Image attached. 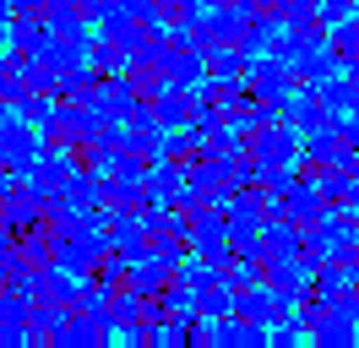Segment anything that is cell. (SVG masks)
<instances>
[{"instance_id": "ba28073f", "label": "cell", "mask_w": 359, "mask_h": 348, "mask_svg": "<svg viewBox=\"0 0 359 348\" xmlns=\"http://www.w3.org/2000/svg\"><path fill=\"white\" fill-rule=\"evenodd\" d=\"M283 207H289V218L299 223V229H311V223H321V218H332L337 207L321 196V180H299L289 196H283Z\"/></svg>"}, {"instance_id": "30bf717a", "label": "cell", "mask_w": 359, "mask_h": 348, "mask_svg": "<svg viewBox=\"0 0 359 348\" xmlns=\"http://www.w3.org/2000/svg\"><path fill=\"white\" fill-rule=\"evenodd\" d=\"M66 321H71L66 304H33V316H27V343L33 348H60Z\"/></svg>"}, {"instance_id": "3957f363", "label": "cell", "mask_w": 359, "mask_h": 348, "mask_svg": "<svg viewBox=\"0 0 359 348\" xmlns=\"http://www.w3.org/2000/svg\"><path fill=\"white\" fill-rule=\"evenodd\" d=\"M153 109H158V120H163V130H185V126H196V114H202V87L163 82V87L153 93Z\"/></svg>"}, {"instance_id": "2e32d148", "label": "cell", "mask_w": 359, "mask_h": 348, "mask_svg": "<svg viewBox=\"0 0 359 348\" xmlns=\"http://www.w3.org/2000/svg\"><path fill=\"white\" fill-rule=\"evenodd\" d=\"M321 300H337V294H348V288H359V272L354 267H343V261H321L316 267V283H311Z\"/></svg>"}, {"instance_id": "52a82bcc", "label": "cell", "mask_w": 359, "mask_h": 348, "mask_svg": "<svg viewBox=\"0 0 359 348\" xmlns=\"http://www.w3.org/2000/svg\"><path fill=\"white\" fill-rule=\"evenodd\" d=\"M27 316L33 300L17 288H0V348H27Z\"/></svg>"}, {"instance_id": "6da1fadb", "label": "cell", "mask_w": 359, "mask_h": 348, "mask_svg": "<svg viewBox=\"0 0 359 348\" xmlns=\"http://www.w3.org/2000/svg\"><path fill=\"white\" fill-rule=\"evenodd\" d=\"M245 152L262 163V174L267 169H299V158H305V130L289 126V120H272V126H262V130L245 136Z\"/></svg>"}, {"instance_id": "7402d4cb", "label": "cell", "mask_w": 359, "mask_h": 348, "mask_svg": "<svg viewBox=\"0 0 359 348\" xmlns=\"http://www.w3.org/2000/svg\"><path fill=\"white\" fill-rule=\"evenodd\" d=\"M299 180H305L299 169H267V174H262V185H267V196H289L294 185H299Z\"/></svg>"}, {"instance_id": "7a4b0ae2", "label": "cell", "mask_w": 359, "mask_h": 348, "mask_svg": "<svg viewBox=\"0 0 359 348\" xmlns=\"http://www.w3.org/2000/svg\"><path fill=\"white\" fill-rule=\"evenodd\" d=\"M44 136H39V126H6L0 130V163H6V169L17 174V180H27V174L39 169V158H44Z\"/></svg>"}, {"instance_id": "5bb4252c", "label": "cell", "mask_w": 359, "mask_h": 348, "mask_svg": "<svg viewBox=\"0 0 359 348\" xmlns=\"http://www.w3.org/2000/svg\"><path fill=\"white\" fill-rule=\"evenodd\" d=\"M27 93H33V82H27L22 55L6 49V55H0V98H6V104H27Z\"/></svg>"}, {"instance_id": "44dd1931", "label": "cell", "mask_w": 359, "mask_h": 348, "mask_svg": "<svg viewBox=\"0 0 359 348\" xmlns=\"http://www.w3.org/2000/svg\"><path fill=\"white\" fill-rule=\"evenodd\" d=\"M327 316H332V300H321V294H305V300H299V310H294V321H299V332H305V337H311L316 326L327 321Z\"/></svg>"}, {"instance_id": "9c48e42d", "label": "cell", "mask_w": 359, "mask_h": 348, "mask_svg": "<svg viewBox=\"0 0 359 348\" xmlns=\"http://www.w3.org/2000/svg\"><path fill=\"white\" fill-rule=\"evenodd\" d=\"M289 71H294V87H316V82H327V76H337L343 60L332 55V44H316V49H299V55H294Z\"/></svg>"}, {"instance_id": "d4e9b609", "label": "cell", "mask_w": 359, "mask_h": 348, "mask_svg": "<svg viewBox=\"0 0 359 348\" xmlns=\"http://www.w3.org/2000/svg\"><path fill=\"white\" fill-rule=\"evenodd\" d=\"M343 136H348V142H354V147H359V109H354V114H348V120H343Z\"/></svg>"}, {"instance_id": "484cf974", "label": "cell", "mask_w": 359, "mask_h": 348, "mask_svg": "<svg viewBox=\"0 0 359 348\" xmlns=\"http://www.w3.org/2000/svg\"><path fill=\"white\" fill-rule=\"evenodd\" d=\"M11 49V17H0V55Z\"/></svg>"}, {"instance_id": "277c9868", "label": "cell", "mask_w": 359, "mask_h": 348, "mask_svg": "<svg viewBox=\"0 0 359 348\" xmlns=\"http://www.w3.org/2000/svg\"><path fill=\"white\" fill-rule=\"evenodd\" d=\"M44 218H49L44 191H39L33 180H17V191L6 196V229H17V234H22V229H39Z\"/></svg>"}, {"instance_id": "4fadbf2b", "label": "cell", "mask_w": 359, "mask_h": 348, "mask_svg": "<svg viewBox=\"0 0 359 348\" xmlns=\"http://www.w3.org/2000/svg\"><path fill=\"white\" fill-rule=\"evenodd\" d=\"M316 98H321V109H327V114H337V120H348V114L359 109L348 71H337V76H327V82H316Z\"/></svg>"}, {"instance_id": "9a60e30c", "label": "cell", "mask_w": 359, "mask_h": 348, "mask_svg": "<svg viewBox=\"0 0 359 348\" xmlns=\"http://www.w3.org/2000/svg\"><path fill=\"white\" fill-rule=\"evenodd\" d=\"M202 158V130L185 126V130H169V142H163V163H175L180 174H191V163Z\"/></svg>"}, {"instance_id": "ffe728a7", "label": "cell", "mask_w": 359, "mask_h": 348, "mask_svg": "<svg viewBox=\"0 0 359 348\" xmlns=\"http://www.w3.org/2000/svg\"><path fill=\"white\" fill-rule=\"evenodd\" d=\"M234 316H245V321H267V326H272L267 283H256V288H240V300H234Z\"/></svg>"}, {"instance_id": "e0dca14e", "label": "cell", "mask_w": 359, "mask_h": 348, "mask_svg": "<svg viewBox=\"0 0 359 348\" xmlns=\"http://www.w3.org/2000/svg\"><path fill=\"white\" fill-rule=\"evenodd\" d=\"M93 65H98V71H131V49H126V39L98 33V39H93Z\"/></svg>"}, {"instance_id": "603a6c76", "label": "cell", "mask_w": 359, "mask_h": 348, "mask_svg": "<svg viewBox=\"0 0 359 348\" xmlns=\"http://www.w3.org/2000/svg\"><path fill=\"white\" fill-rule=\"evenodd\" d=\"M294 343H299V321L294 316L289 321H272V348H294Z\"/></svg>"}, {"instance_id": "d6986e66", "label": "cell", "mask_w": 359, "mask_h": 348, "mask_svg": "<svg viewBox=\"0 0 359 348\" xmlns=\"http://www.w3.org/2000/svg\"><path fill=\"white\" fill-rule=\"evenodd\" d=\"M332 55L343 60V71H348V65H359V17L332 22Z\"/></svg>"}, {"instance_id": "5b68a950", "label": "cell", "mask_w": 359, "mask_h": 348, "mask_svg": "<svg viewBox=\"0 0 359 348\" xmlns=\"http://www.w3.org/2000/svg\"><path fill=\"white\" fill-rule=\"evenodd\" d=\"M245 82L256 87L262 98H278V104H283V98L294 93V71H289L283 55H250V76Z\"/></svg>"}, {"instance_id": "8fae6325", "label": "cell", "mask_w": 359, "mask_h": 348, "mask_svg": "<svg viewBox=\"0 0 359 348\" xmlns=\"http://www.w3.org/2000/svg\"><path fill=\"white\" fill-rule=\"evenodd\" d=\"M109 332H114L109 316H71L66 332H60V348H98L109 343Z\"/></svg>"}, {"instance_id": "7c38bea8", "label": "cell", "mask_w": 359, "mask_h": 348, "mask_svg": "<svg viewBox=\"0 0 359 348\" xmlns=\"http://www.w3.org/2000/svg\"><path fill=\"white\" fill-rule=\"evenodd\" d=\"M207 76H218V82H245L250 55L240 44H218V49H207Z\"/></svg>"}, {"instance_id": "ac0fdd59", "label": "cell", "mask_w": 359, "mask_h": 348, "mask_svg": "<svg viewBox=\"0 0 359 348\" xmlns=\"http://www.w3.org/2000/svg\"><path fill=\"white\" fill-rule=\"evenodd\" d=\"M311 337H316L321 348H354V343H359V326H354V321H343V316H327V321L316 326Z\"/></svg>"}, {"instance_id": "8992f818", "label": "cell", "mask_w": 359, "mask_h": 348, "mask_svg": "<svg viewBox=\"0 0 359 348\" xmlns=\"http://www.w3.org/2000/svg\"><path fill=\"white\" fill-rule=\"evenodd\" d=\"M272 326L267 321H245V316H224L212 321V348H267Z\"/></svg>"}, {"instance_id": "cb8c5ba5", "label": "cell", "mask_w": 359, "mask_h": 348, "mask_svg": "<svg viewBox=\"0 0 359 348\" xmlns=\"http://www.w3.org/2000/svg\"><path fill=\"white\" fill-rule=\"evenodd\" d=\"M11 256H17V229H6V223H0V267H6Z\"/></svg>"}]
</instances>
